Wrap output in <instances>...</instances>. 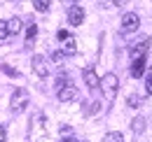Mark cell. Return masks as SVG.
Segmentation results:
<instances>
[{
  "label": "cell",
  "instance_id": "cell-1",
  "mask_svg": "<svg viewBox=\"0 0 152 142\" xmlns=\"http://www.w3.org/2000/svg\"><path fill=\"white\" fill-rule=\"evenodd\" d=\"M101 91H103V98L108 100V103H113L115 98H117V89H119V79H117V75L115 72H108V75H103V79H101Z\"/></svg>",
  "mask_w": 152,
  "mask_h": 142
},
{
  "label": "cell",
  "instance_id": "cell-2",
  "mask_svg": "<svg viewBox=\"0 0 152 142\" xmlns=\"http://www.w3.org/2000/svg\"><path fill=\"white\" fill-rule=\"evenodd\" d=\"M26 105H28V91H26V89H14L12 100H10L12 114H21V112L26 109Z\"/></svg>",
  "mask_w": 152,
  "mask_h": 142
},
{
  "label": "cell",
  "instance_id": "cell-3",
  "mask_svg": "<svg viewBox=\"0 0 152 142\" xmlns=\"http://www.w3.org/2000/svg\"><path fill=\"white\" fill-rule=\"evenodd\" d=\"M138 26H140V17H138L136 12H126V14L122 17V30H124V33L138 30Z\"/></svg>",
  "mask_w": 152,
  "mask_h": 142
},
{
  "label": "cell",
  "instance_id": "cell-4",
  "mask_svg": "<svg viewBox=\"0 0 152 142\" xmlns=\"http://www.w3.org/2000/svg\"><path fill=\"white\" fill-rule=\"evenodd\" d=\"M33 70H35L38 77H47V75H49V61H47L42 54H35V56H33Z\"/></svg>",
  "mask_w": 152,
  "mask_h": 142
},
{
  "label": "cell",
  "instance_id": "cell-5",
  "mask_svg": "<svg viewBox=\"0 0 152 142\" xmlns=\"http://www.w3.org/2000/svg\"><path fill=\"white\" fill-rule=\"evenodd\" d=\"M56 96H58V100H61V103H73V100L77 98V89L73 86V84H63V86L58 89Z\"/></svg>",
  "mask_w": 152,
  "mask_h": 142
},
{
  "label": "cell",
  "instance_id": "cell-6",
  "mask_svg": "<svg viewBox=\"0 0 152 142\" xmlns=\"http://www.w3.org/2000/svg\"><path fill=\"white\" fill-rule=\"evenodd\" d=\"M68 21H70V26H80V23L84 21V9H82L80 5H73V7L68 9Z\"/></svg>",
  "mask_w": 152,
  "mask_h": 142
},
{
  "label": "cell",
  "instance_id": "cell-7",
  "mask_svg": "<svg viewBox=\"0 0 152 142\" xmlns=\"http://www.w3.org/2000/svg\"><path fill=\"white\" fill-rule=\"evenodd\" d=\"M82 77H84V84H87L89 89H98L101 79H98V75H96V70H94V68H84Z\"/></svg>",
  "mask_w": 152,
  "mask_h": 142
},
{
  "label": "cell",
  "instance_id": "cell-8",
  "mask_svg": "<svg viewBox=\"0 0 152 142\" xmlns=\"http://www.w3.org/2000/svg\"><path fill=\"white\" fill-rule=\"evenodd\" d=\"M148 47H150V37L148 40H143V42H138V44H133L131 49V58H145V51H148Z\"/></svg>",
  "mask_w": 152,
  "mask_h": 142
},
{
  "label": "cell",
  "instance_id": "cell-9",
  "mask_svg": "<svg viewBox=\"0 0 152 142\" xmlns=\"http://www.w3.org/2000/svg\"><path fill=\"white\" fill-rule=\"evenodd\" d=\"M131 75L136 77V79L145 75V58H136V61H133V65H131Z\"/></svg>",
  "mask_w": 152,
  "mask_h": 142
},
{
  "label": "cell",
  "instance_id": "cell-10",
  "mask_svg": "<svg viewBox=\"0 0 152 142\" xmlns=\"http://www.w3.org/2000/svg\"><path fill=\"white\" fill-rule=\"evenodd\" d=\"M7 30H10V35L21 33V19H19V17H12L10 21H7Z\"/></svg>",
  "mask_w": 152,
  "mask_h": 142
},
{
  "label": "cell",
  "instance_id": "cell-11",
  "mask_svg": "<svg viewBox=\"0 0 152 142\" xmlns=\"http://www.w3.org/2000/svg\"><path fill=\"white\" fill-rule=\"evenodd\" d=\"M35 35H38V26H35V23H31V26H28V33H26V47H33Z\"/></svg>",
  "mask_w": 152,
  "mask_h": 142
},
{
  "label": "cell",
  "instance_id": "cell-12",
  "mask_svg": "<svg viewBox=\"0 0 152 142\" xmlns=\"http://www.w3.org/2000/svg\"><path fill=\"white\" fill-rule=\"evenodd\" d=\"M131 128H133V133H143L145 130V119L143 117H136L131 121Z\"/></svg>",
  "mask_w": 152,
  "mask_h": 142
},
{
  "label": "cell",
  "instance_id": "cell-13",
  "mask_svg": "<svg viewBox=\"0 0 152 142\" xmlns=\"http://www.w3.org/2000/svg\"><path fill=\"white\" fill-rule=\"evenodd\" d=\"M61 51L66 54V56H73V54H75V40H73V37H68V40H66V44H63V49H61Z\"/></svg>",
  "mask_w": 152,
  "mask_h": 142
},
{
  "label": "cell",
  "instance_id": "cell-14",
  "mask_svg": "<svg viewBox=\"0 0 152 142\" xmlns=\"http://www.w3.org/2000/svg\"><path fill=\"white\" fill-rule=\"evenodd\" d=\"M126 103H129V107H140V105H143V98L136 96V93H131V96L126 98Z\"/></svg>",
  "mask_w": 152,
  "mask_h": 142
},
{
  "label": "cell",
  "instance_id": "cell-15",
  "mask_svg": "<svg viewBox=\"0 0 152 142\" xmlns=\"http://www.w3.org/2000/svg\"><path fill=\"white\" fill-rule=\"evenodd\" d=\"M105 142H124V138H122V133L113 130V133H108V135H105Z\"/></svg>",
  "mask_w": 152,
  "mask_h": 142
},
{
  "label": "cell",
  "instance_id": "cell-16",
  "mask_svg": "<svg viewBox=\"0 0 152 142\" xmlns=\"http://www.w3.org/2000/svg\"><path fill=\"white\" fill-rule=\"evenodd\" d=\"M33 7H35L38 12H47V9H49V2H47V0H35Z\"/></svg>",
  "mask_w": 152,
  "mask_h": 142
},
{
  "label": "cell",
  "instance_id": "cell-17",
  "mask_svg": "<svg viewBox=\"0 0 152 142\" xmlns=\"http://www.w3.org/2000/svg\"><path fill=\"white\" fill-rule=\"evenodd\" d=\"M10 37V30H7V21L0 19V40H7Z\"/></svg>",
  "mask_w": 152,
  "mask_h": 142
},
{
  "label": "cell",
  "instance_id": "cell-18",
  "mask_svg": "<svg viewBox=\"0 0 152 142\" xmlns=\"http://www.w3.org/2000/svg\"><path fill=\"white\" fill-rule=\"evenodd\" d=\"M63 58H66V54L61 51V49H58V51H54V54H52V61H54V63H61Z\"/></svg>",
  "mask_w": 152,
  "mask_h": 142
},
{
  "label": "cell",
  "instance_id": "cell-19",
  "mask_svg": "<svg viewBox=\"0 0 152 142\" xmlns=\"http://www.w3.org/2000/svg\"><path fill=\"white\" fill-rule=\"evenodd\" d=\"M2 72H5V75H10V77H19V72L14 70V68H10V65H2Z\"/></svg>",
  "mask_w": 152,
  "mask_h": 142
},
{
  "label": "cell",
  "instance_id": "cell-20",
  "mask_svg": "<svg viewBox=\"0 0 152 142\" xmlns=\"http://www.w3.org/2000/svg\"><path fill=\"white\" fill-rule=\"evenodd\" d=\"M68 37H70V33H68V30H58V40H63V42H66Z\"/></svg>",
  "mask_w": 152,
  "mask_h": 142
},
{
  "label": "cell",
  "instance_id": "cell-21",
  "mask_svg": "<svg viewBox=\"0 0 152 142\" xmlns=\"http://www.w3.org/2000/svg\"><path fill=\"white\" fill-rule=\"evenodd\" d=\"M0 142H5V128L0 126Z\"/></svg>",
  "mask_w": 152,
  "mask_h": 142
},
{
  "label": "cell",
  "instance_id": "cell-22",
  "mask_svg": "<svg viewBox=\"0 0 152 142\" xmlns=\"http://www.w3.org/2000/svg\"><path fill=\"white\" fill-rule=\"evenodd\" d=\"M63 142H77V140H63Z\"/></svg>",
  "mask_w": 152,
  "mask_h": 142
}]
</instances>
